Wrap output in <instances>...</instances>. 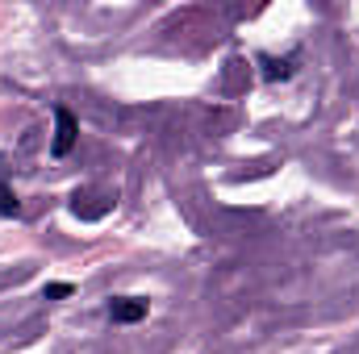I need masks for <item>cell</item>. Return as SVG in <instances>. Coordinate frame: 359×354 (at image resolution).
<instances>
[{"label": "cell", "mask_w": 359, "mask_h": 354, "mask_svg": "<svg viewBox=\"0 0 359 354\" xmlns=\"http://www.w3.org/2000/svg\"><path fill=\"white\" fill-rule=\"evenodd\" d=\"M55 125H59V134H55L50 150H55V155H67V150L76 146V134H80V129H76V117H72L67 108H55Z\"/></svg>", "instance_id": "6da1fadb"}, {"label": "cell", "mask_w": 359, "mask_h": 354, "mask_svg": "<svg viewBox=\"0 0 359 354\" xmlns=\"http://www.w3.org/2000/svg\"><path fill=\"white\" fill-rule=\"evenodd\" d=\"M113 321H121V325H130V321H142L147 317V300H138V296H126V300H113Z\"/></svg>", "instance_id": "7a4b0ae2"}, {"label": "cell", "mask_w": 359, "mask_h": 354, "mask_svg": "<svg viewBox=\"0 0 359 354\" xmlns=\"http://www.w3.org/2000/svg\"><path fill=\"white\" fill-rule=\"evenodd\" d=\"M0 217H17V196L8 187H0Z\"/></svg>", "instance_id": "3957f363"}, {"label": "cell", "mask_w": 359, "mask_h": 354, "mask_svg": "<svg viewBox=\"0 0 359 354\" xmlns=\"http://www.w3.org/2000/svg\"><path fill=\"white\" fill-rule=\"evenodd\" d=\"M67 292H72V283H50L46 288V296H67Z\"/></svg>", "instance_id": "277c9868"}]
</instances>
